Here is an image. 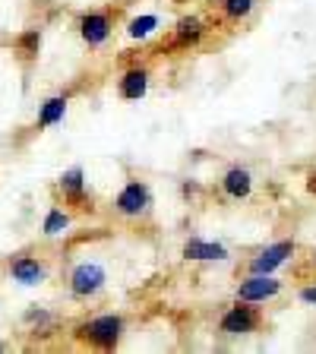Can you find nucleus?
<instances>
[{
    "label": "nucleus",
    "instance_id": "6",
    "mask_svg": "<svg viewBox=\"0 0 316 354\" xmlns=\"http://www.w3.org/2000/svg\"><path fill=\"white\" fill-rule=\"evenodd\" d=\"M297 250H301V243L295 237H279V241H269L263 247L250 253V257L243 259L241 272H259V275H279L285 266L295 263Z\"/></svg>",
    "mask_w": 316,
    "mask_h": 354
},
{
    "label": "nucleus",
    "instance_id": "24",
    "mask_svg": "<svg viewBox=\"0 0 316 354\" xmlns=\"http://www.w3.org/2000/svg\"><path fill=\"white\" fill-rule=\"evenodd\" d=\"M3 348H7V345H3V342H0V351H3Z\"/></svg>",
    "mask_w": 316,
    "mask_h": 354
},
{
    "label": "nucleus",
    "instance_id": "17",
    "mask_svg": "<svg viewBox=\"0 0 316 354\" xmlns=\"http://www.w3.org/2000/svg\"><path fill=\"white\" fill-rule=\"evenodd\" d=\"M162 26H165L162 13H136V16H130V19L124 22V35L130 38V41L142 44V41H149V38L158 35Z\"/></svg>",
    "mask_w": 316,
    "mask_h": 354
},
{
    "label": "nucleus",
    "instance_id": "1",
    "mask_svg": "<svg viewBox=\"0 0 316 354\" xmlns=\"http://www.w3.org/2000/svg\"><path fill=\"white\" fill-rule=\"evenodd\" d=\"M127 332H130V319L120 310H104V313H89L76 319L70 326V339L92 351H114L124 345Z\"/></svg>",
    "mask_w": 316,
    "mask_h": 354
},
{
    "label": "nucleus",
    "instance_id": "21",
    "mask_svg": "<svg viewBox=\"0 0 316 354\" xmlns=\"http://www.w3.org/2000/svg\"><path fill=\"white\" fill-rule=\"evenodd\" d=\"M297 301H301L304 307H316V279L304 281V285L297 288Z\"/></svg>",
    "mask_w": 316,
    "mask_h": 354
},
{
    "label": "nucleus",
    "instance_id": "20",
    "mask_svg": "<svg viewBox=\"0 0 316 354\" xmlns=\"http://www.w3.org/2000/svg\"><path fill=\"white\" fill-rule=\"evenodd\" d=\"M180 196H184L187 203H196V199L203 196V187H199V180H193V177L180 180Z\"/></svg>",
    "mask_w": 316,
    "mask_h": 354
},
{
    "label": "nucleus",
    "instance_id": "19",
    "mask_svg": "<svg viewBox=\"0 0 316 354\" xmlns=\"http://www.w3.org/2000/svg\"><path fill=\"white\" fill-rule=\"evenodd\" d=\"M22 323L32 326V332H48L54 323H57V313H51L48 307H29L22 313Z\"/></svg>",
    "mask_w": 316,
    "mask_h": 354
},
{
    "label": "nucleus",
    "instance_id": "23",
    "mask_svg": "<svg viewBox=\"0 0 316 354\" xmlns=\"http://www.w3.org/2000/svg\"><path fill=\"white\" fill-rule=\"evenodd\" d=\"M307 269L316 275V247H313V250H310V257H307Z\"/></svg>",
    "mask_w": 316,
    "mask_h": 354
},
{
    "label": "nucleus",
    "instance_id": "12",
    "mask_svg": "<svg viewBox=\"0 0 316 354\" xmlns=\"http://www.w3.org/2000/svg\"><path fill=\"white\" fill-rule=\"evenodd\" d=\"M152 80H155L152 66L146 60H133V64H127L120 70L118 82H114V92H118L120 102H142L152 92Z\"/></svg>",
    "mask_w": 316,
    "mask_h": 354
},
{
    "label": "nucleus",
    "instance_id": "14",
    "mask_svg": "<svg viewBox=\"0 0 316 354\" xmlns=\"http://www.w3.org/2000/svg\"><path fill=\"white\" fill-rule=\"evenodd\" d=\"M73 95H76V88H64V92H54V95L44 98V102L38 104L35 120L29 124L32 136H38V133H44V130H51V127L64 124V118H66V111H70V102H73Z\"/></svg>",
    "mask_w": 316,
    "mask_h": 354
},
{
    "label": "nucleus",
    "instance_id": "16",
    "mask_svg": "<svg viewBox=\"0 0 316 354\" xmlns=\"http://www.w3.org/2000/svg\"><path fill=\"white\" fill-rule=\"evenodd\" d=\"M41 48H44V32L35 29V26H32V29H22L19 35L13 38V57L19 60L26 70L38 64V57H41Z\"/></svg>",
    "mask_w": 316,
    "mask_h": 354
},
{
    "label": "nucleus",
    "instance_id": "15",
    "mask_svg": "<svg viewBox=\"0 0 316 354\" xmlns=\"http://www.w3.org/2000/svg\"><path fill=\"white\" fill-rule=\"evenodd\" d=\"M219 3V22L228 29H241L247 22H253V16L263 10L266 0H215Z\"/></svg>",
    "mask_w": 316,
    "mask_h": 354
},
{
    "label": "nucleus",
    "instance_id": "18",
    "mask_svg": "<svg viewBox=\"0 0 316 354\" xmlns=\"http://www.w3.org/2000/svg\"><path fill=\"white\" fill-rule=\"evenodd\" d=\"M73 221H76V212H70L64 203H54V206H48V212H44V218H41V234L48 237V241L64 237L66 231L73 228Z\"/></svg>",
    "mask_w": 316,
    "mask_h": 354
},
{
    "label": "nucleus",
    "instance_id": "3",
    "mask_svg": "<svg viewBox=\"0 0 316 354\" xmlns=\"http://www.w3.org/2000/svg\"><path fill=\"white\" fill-rule=\"evenodd\" d=\"M152 212H155V193L149 187V180H142V177H127L120 190L111 196V215L118 221H127V225L149 221Z\"/></svg>",
    "mask_w": 316,
    "mask_h": 354
},
{
    "label": "nucleus",
    "instance_id": "2",
    "mask_svg": "<svg viewBox=\"0 0 316 354\" xmlns=\"http://www.w3.org/2000/svg\"><path fill=\"white\" fill-rule=\"evenodd\" d=\"M212 29H215V22L209 19L206 13H196V10H193V13H180L174 22H171L168 38L162 41V54L177 57V54L199 51V48L209 41Z\"/></svg>",
    "mask_w": 316,
    "mask_h": 354
},
{
    "label": "nucleus",
    "instance_id": "10",
    "mask_svg": "<svg viewBox=\"0 0 316 354\" xmlns=\"http://www.w3.org/2000/svg\"><path fill=\"white\" fill-rule=\"evenodd\" d=\"M215 190H219V196L225 203H247L257 193V177H253V171L247 165L231 162L221 168L219 180H215Z\"/></svg>",
    "mask_w": 316,
    "mask_h": 354
},
{
    "label": "nucleus",
    "instance_id": "7",
    "mask_svg": "<svg viewBox=\"0 0 316 354\" xmlns=\"http://www.w3.org/2000/svg\"><path fill=\"white\" fill-rule=\"evenodd\" d=\"M66 291L80 304L98 301L108 291V269L98 259H80V263L66 272Z\"/></svg>",
    "mask_w": 316,
    "mask_h": 354
},
{
    "label": "nucleus",
    "instance_id": "13",
    "mask_svg": "<svg viewBox=\"0 0 316 354\" xmlns=\"http://www.w3.org/2000/svg\"><path fill=\"white\" fill-rule=\"evenodd\" d=\"M180 259L184 263H196V266H215V263H231V247L212 237H199L190 234L180 243Z\"/></svg>",
    "mask_w": 316,
    "mask_h": 354
},
{
    "label": "nucleus",
    "instance_id": "5",
    "mask_svg": "<svg viewBox=\"0 0 316 354\" xmlns=\"http://www.w3.org/2000/svg\"><path fill=\"white\" fill-rule=\"evenodd\" d=\"M266 326V313L259 304H247V301H231L228 307L219 313L215 329L221 339H250Z\"/></svg>",
    "mask_w": 316,
    "mask_h": 354
},
{
    "label": "nucleus",
    "instance_id": "11",
    "mask_svg": "<svg viewBox=\"0 0 316 354\" xmlns=\"http://www.w3.org/2000/svg\"><path fill=\"white\" fill-rule=\"evenodd\" d=\"M7 275L22 288H41L51 279V263L38 253H13L7 259Z\"/></svg>",
    "mask_w": 316,
    "mask_h": 354
},
{
    "label": "nucleus",
    "instance_id": "9",
    "mask_svg": "<svg viewBox=\"0 0 316 354\" xmlns=\"http://www.w3.org/2000/svg\"><path fill=\"white\" fill-rule=\"evenodd\" d=\"M234 297L247 304H275L279 297H285V279L279 275H259V272H243L234 285Z\"/></svg>",
    "mask_w": 316,
    "mask_h": 354
},
{
    "label": "nucleus",
    "instance_id": "8",
    "mask_svg": "<svg viewBox=\"0 0 316 354\" xmlns=\"http://www.w3.org/2000/svg\"><path fill=\"white\" fill-rule=\"evenodd\" d=\"M54 190H57L60 203H64L70 212H76V215H95L98 212L95 196H92V190H89L86 168H82V165H70L66 171H60Z\"/></svg>",
    "mask_w": 316,
    "mask_h": 354
},
{
    "label": "nucleus",
    "instance_id": "4",
    "mask_svg": "<svg viewBox=\"0 0 316 354\" xmlns=\"http://www.w3.org/2000/svg\"><path fill=\"white\" fill-rule=\"evenodd\" d=\"M120 29V7H89L80 10L73 19V32L89 51L108 48L114 32Z\"/></svg>",
    "mask_w": 316,
    "mask_h": 354
},
{
    "label": "nucleus",
    "instance_id": "22",
    "mask_svg": "<svg viewBox=\"0 0 316 354\" xmlns=\"http://www.w3.org/2000/svg\"><path fill=\"white\" fill-rule=\"evenodd\" d=\"M304 190H307L310 196H316V168L307 171V177H304Z\"/></svg>",
    "mask_w": 316,
    "mask_h": 354
}]
</instances>
